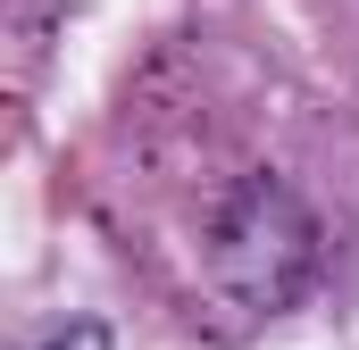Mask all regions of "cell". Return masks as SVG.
<instances>
[{"instance_id":"cell-1","label":"cell","mask_w":359,"mask_h":350,"mask_svg":"<svg viewBox=\"0 0 359 350\" xmlns=\"http://www.w3.org/2000/svg\"><path fill=\"white\" fill-rule=\"evenodd\" d=\"M318 259H326V225L284 175H243L209 217V284L243 317L292 309L318 284Z\"/></svg>"},{"instance_id":"cell-2","label":"cell","mask_w":359,"mask_h":350,"mask_svg":"<svg viewBox=\"0 0 359 350\" xmlns=\"http://www.w3.org/2000/svg\"><path fill=\"white\" fill-rule=\"evenodd\" d=\"M42 350H117V342H109V326H100V317H76V326H59Z\"/></svg>"}]
</instances>
